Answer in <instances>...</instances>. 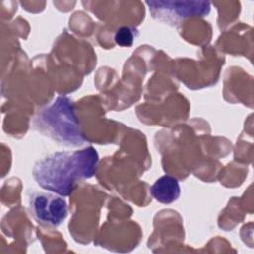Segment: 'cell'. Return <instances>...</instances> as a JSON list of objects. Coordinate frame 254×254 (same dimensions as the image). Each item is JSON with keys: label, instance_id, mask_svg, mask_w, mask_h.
I'll use <instances>...</instances> for the list:
<instances>
[{"label": "cell", "instance_id": "6da1fadb", "mask_svg": "<svg viewBox=\"0 0 254 254\" xmlns=\"http://www.w3.org/2000/svg\"><path fill=\"white\" fill-rule=\"evenodd\" d=\"M98 161V154L93 147L73 152H56L35 164L33 177L42 189L67 196L77 181L93 177Z\"/></svg>", "mask_w": 254, "mask_h": 254}, {"label": "cell", "instance_id": "5b68a950", "mask_svg": "<svg viewBox=\"0 0 254 254\" xmlns=\"http://www.w3.org/2000/svg\"><path fill=\"white\" fill-rule=\"evenodd\" d=\"M150 193L157 201L170 204L176 201L181 194L180 184L176 178L165 175L151 186Z\"/></svg>", "mask_w": 254, "mask_h": 254}, {"label": "cell", "instance_id": "3957f363", "mask_svg": "<svg viewBox=\"0 0 254 254\" xmlns=\"http://www.w3.org/2000/svg\"><path fill=\"white\" fill-rule=\"evenodd\" d=\"M152 17L165 24L176 26L190 18H201L209 14L208 1H148Z\"/></svg>", "mask_w": 254, "mask_h": 254}, {"label": "cell", "instance_id": "7a4b0ae2", "mask_svg": "<svg viewBox=\"0 0 254 254\" xmlns=\"http://www.w3.org/2000/svg\"><path fill=\"white\" fill-rule=\"evenodd\" d=\"M33 125L41 134L62 146L79 147L86 141L72 101L64 95L58 96L49 106L39 110Z\"/></svg>", "mask_w": 254, "mask_h": 254}, {"label": "cell", "instance_id": "277c9868", "mask_svg": "<svg viewBox=\"0 0 254 254\" xmlns=\"http://www.w3.org/2000/svg\"><path fill=\"white\" fill-rule=\"evenodd\" d=\"M29 211L39 224L57 227L67 216V204L55 192L34 191L29 196Z\"/></svg>", "mask_w": 254, "mask_h": 254}, {"label": "cell", "instance_id": "8992f818", "mask_svg": "<svg viewBox=\"0 0 254 254\" xmlns=\"http://www.w3.org/2000/svg\"><path fill=\"white\" fill-rule=\"evenodd\" d=\"M137 35V30L131 27H121L114 34V41L121 47H131Z\"/></svg>", "mask_w": 254, "mask_h": 254}]
</instances>
